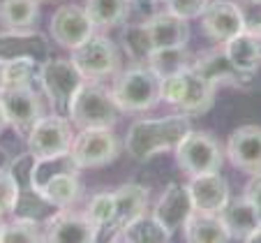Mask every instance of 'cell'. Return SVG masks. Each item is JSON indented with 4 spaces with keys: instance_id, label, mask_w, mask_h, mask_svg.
Wrapping results in <instances>:
<instances>
[{
    "instance_id": "obj_1",
    "label": "cell",
    "mask_w": 261,
    "mask_h": 243,
    "mask_svg": "<svg viewBox=\"0 0 261 243\" xmlns=\"http://www.w3.org/2000/svg\"><path fill=\"white\" fill-rule=\"evenodd\" d=\"M190 130V116L180 111L160 118H139L125 134V153L137 162H148L155 155L173 151Z\"/></svg>"
},
{
    "instance_id": "obj_2",
    "label": "cell",
    "mask_w": 261,
    "mask_h": 243,
    "mask_svg": "<svg viewBox=\"0 0 261 243\" xmlns=\"http://www.w3.org/2000/svg\"><path fill=\"white\" fill-rule=\"evenodd\" d=\"M76 172L79 167L74 164L69 153L58 155V158L33 160L30 190H35L49 206L67 208L81 197V181Z\"/></svg>"
},
{
    "instance_id": "obj_3",
    "label": "cell",
    "mask_w": 261,
    "mask_h": 243,
    "mask_svg": "<svg viewBox=\"0 0 261 243\" xmlns=\"http://www.w3.org/2000/svg\"><path fill=\"white\" fill-rule=\"evenodd\" d=\"M215 86L203 75H199L192 67V63L188 67L173 72V75L162 77V86H160L162 102L176 107L185 116L206 114L215 102Z\"/></svg>"
},
{
    "instance_id": "obj_4",
    "label": "cell",
    "mask_w": 261,
    "mask_h": 243,
    "mask_svg": "<svg viewBox=\"0 0 261 243\" xmlns=\"http://www.w3.org/2000/svg\"><path fill=\"white\" fill-rule=\"evenodd\" d=\"M123 109L118 107L111 88L99 81H84L67 107V118L76 130L86 128H114Z\"/></svg>"
},
{
    "instance_id": "obj_5",
    "label": "cell",
    "mask_w": 261,
    "mask_h": 243,
    "mask_svg": "<svg viewBox=\"0 0 261 243\" xmlns=\"http://www.w3.org/2000/svg\"><path fill=\"white\" fill-rule=\"evenodd\" d=\"M162 77L155 72L150 65L137 63L134 67L118 72L111 86L116 102L123 111L127 114H141V111H150L162 102Z\"/></svg>"
},
{
    "instance_id": "obj_6",
    "label": "cell",
    "mask_w": 261,
    "mask_h": 243,
    "mask_svg": "<svg viewBox=\"0 0 261 243\" xmlns=\"http://www.w3.org/2000/svg\"><path fill=\"white\" fill-rule=\"evenodd\" d=\"M81 75L72 58H51L40 63V75H37V86L40 93L46 98L49 107L56 114L67 116V107L72 102L74 93L84 84Z\"/></svg>"
},
{
    "instance_id": "obj_7",
    "label": "cell",
    "mask_w": 261,
    "mask_h": 243,
    "mask_svg": "<svg viewBox=\"0 0 261 243\" xmlns=\"http://www.w3.org/2000/svg\"><path fill=\"white\" fill-rule=\"evenodd\" d=\"M74 141V125L67 116L63 114H49L40 116L37 123L25 134V149L33 160L44 158H58V155L69 153Z\"/></svg>"
},
{
    "instance_id": "obj_8",
    "label": "cell",
    "mask_w": 261,
    "mask_h": 243,
    "mask_svg": "<svg viewBox=\"0 0 261 243\" xmlns=\"http://www.w3.org/2000/svg\"><path fill=\"white\" fill-rule=\"evenodd\" d=\"M173 153H176L178 167L188 176L220 172L222 162H224L222 144L208 132H199V130H190L180 139V144L173 149Z\"/></svg>"
},
{
    "instance_id": "obj_9",
    "label": "cell",
    "mask_w": 261,
    "mask_h": 243,
    "mask_svg": "<svg viewBox=\"0 0 261 243\" xmlns=\"http://www.w3.org/2000/svg\"><path fill=\"white\" fill-rule=\"evenodd\" d=\"M69 58L76 65L86 81H102L107 77L118 72L120 56L118 49L107 35L95 30L86 42H81L76 49L69 51Z\"/></svg>"
},
{
    "instance_id": "obj_10",
    "label": "cell",
    "mask_w": 261,
    "mask_h": 243,
    "mask_svg": "<svg viewBox=\"0 0 261 243\" xmlns=\"http://www.w3.org/2000/svg\"><path fill=\"white\" fill-rule=\"evenodd\" d=\"M120 153V144L111 128H86L74 134L72 155L74 164L79 169H95L111 164Z\"/></svg>"
},
{
    "instance_id": "obj_11",
    "label": "cell",
    "mask_w": 261,
    "mask_h": 243,
    "mask_svg": "<svg viewBox=\"0 0 261 243\" xmlns=\"http://www.w3.org/2000/svg\"><path fill=\"white\" fill-rule=\"evenodd\" d=\"M0 102H3V109H5L7 125L21 134H28V130L37 123V118L44 116L42 93L35 86L5 88L0 93Z\"/></svg>"
},
{
    "instance_id": "obj_12",
    "label": "cell",
    "mask_w": 261,
    "mask_h": 243,
    "mask_svg": "<svg viewBox=\"0 0 261 243\" xmlns=\"http://www.w3.org/2000/svg\"><path fill=\"white\" fill-rule=\"evenodd\" d=\"M95 33L93 21L88 19L84 7L79 5H63L54 12L49 21V35L51 40L56 42L58 46L72 51L86 42L90 35Z\"/></svg>"
},
{
    "instance_id": "obj_13",
    "label": "cell",
    "mask_w": 261,
    "mask_h": 243,
    "mask_svg": "<svg viewBox=\"0 0 261 243\" xmlns=\"http://www.w3.org/2000/svg\"><path fill=\"white\" fill-rule=\"evenodd\" d=\"M97 234L84 213H72L67 208H58L44 223V241L51 243H93Z\"/></svg>"
},
{
    "instance_id": "obj_14",
    "label": "cell",
    "mask_w": 261,
    "mask_h": 243,
    "mask_svg": "<svg viewBox=\"0 0 261 243\" xmlns=\"http://www.w3.org/2000/svg\"><path fill=\"white\" fill-rule=\"evenodd\" d=\"M192 213L194 204L192 197H190V188L185 183H169L153 208V215L169 234L185 227V223Z\"/></svg>"
},
{
    "instance_id": "obj_15",
    "label": "cell",
    "mask_w": 261,
    "mask_h": 243,
    "mask_svg": "<svg viewBox=\"0 0 261 243\" xmlns=\"http://www.w3.org/2000/svg\"><path fill=\"white\" fill-rule=\"evenodd\" d=\"M227 158L245 174L261 172V125H241L229 134Z\"/></svg>"
},
{
    "instance_id": "obj_16",
    "label": "cell",
    "mask_w": 261,
    "mask_h": 243,
    "mask_svg": "<svg viewBox=\"0 0 261 243\" xmlns=\"http://www.w3.org/2000/svg\"><path fill=\"white\" fill-rule=\"evenodd\" d=\"M201 28L215 42L224 44L227 40H231L233 35L245 30L238 3H233V0H211L201 14Z\"/></svg>"
},
{
    "instance_id": "obj_17",
    "label": "cell",
    "mask_w": 261,
    "mask_h": 243,
    "mask_svg": "<svg viewBox=\"0 0 261 243\" xmlns=\"http://www.w3.org/2000/svg\"><path fill=\"white\" fill-rule=\"evenodd\" d=\"M190 197H192L194 211H206V213H220L231 199L229 183L220 172H208L190 176Z\"/></svg>"
},
{
    "instance_id": "obj_18",
    "label": "cell",
    "mask_w": 261,
    "mask_h": 243,
    "mask_svg": "<svg viewBox=\"0 0 261 243\" xmlns=\"http://www.w3.org/2000/svg\"><path fill=\"white\" fill-rule=\"evenodd\" d=\"M192 67L197 69L199 75L206 77L215 88H220V86H224V84L236 86V88H245V86H250L252 75H245V72H241V69L233 67V63L227 58L224 49H213V51L201 54L197 60H192Z\"/></svg>"
},
{
    "instance_id": "obj_19",
    "label": "cell",
    "mask_w": 261,
    "mask_h": 243,
    "mask_svg": "<svg viewBox=\"0 0 261 243\" xmlns=\"http://www.w3.org/2000/svg\"><path fill=\"white\" fill-rule=\"evenodd\" d=\"M148 35L153 42V51L158 49H180L190 42L188 19L173 14V12H158L146 21Z\"/></svg>"
},
{
    "instance_id": "obj_20",
    "label": "cell",
    "mask_w": 261,
    "mask_h": 243,
    "mask_svg": "<svg viewBox=\"0 0 261 243\" xmlns=\"http://www.w3.org/2000/svg\"><path fill=\"white\" fill-rule=\"evenodd\" d=\"M114 202H116V215L111 229H123L127 227L132 220L146 213L148 208V188L141 183H125L114 190Z\"/></svg>"
},
{
    "instance_id": "obj_21",
    "label": "cell",
    "mask_w": 261,
    "mask_h": 243,
    "mask_svg": "<svg viewBox=\"0 0 261 243\" xmlns=\"http://www.w3.org/2000/svg\"><path fill=\"white\" fill-rule=\"evenodd\" d=\"M224 54L236 69L245 75H254L261 67V37L250 30H241L231 40L224 42Z\"/></svg>"
},
{
    "instance_id": "obj_22",
    "label": "cell",
    "mask_w": 261,
    "mask_h": 243,
    "mask_svg": "<svg viewBox=\"0 0 261 243\" xmlns=\"http://www.w3.org/2000/svg\"><path fill=\"white\" fill-rule=\"evenodd\" d=\"M185 241L190 243H227L231 241V232L227 229L220 213H206V211H194L188 218L185 227Z\"/></svg>"
},
{
    "instance_id": "obj_23",
    "label": "cell",
    "mask_w": 261,
    "mask_h": 243,
    "mask_svg": "<svg viewBox=\"0 0 261 243\" xmlns=\"http://www.w3.org/2000/svg\"><path fill=\"white\" fill-rule=\"evenodd\" d=\"M220 215H222V220H224V225H227V229L231 232V238H243V241L261 225L259 208L247 197L229 199L227 206L220 211Z\"/></svg>"
},
{
    "instance_id": "obj_24",
    "label": "cell",
    "mask_w": 261,
    "mask_h": 243,
    "mask_svg": "<svg viewBox=\"0 0 261 243\" xmlns=\"http://www.w3.org/2000/svg\"><path fill=\"white\" fill-rule=\"evenodd\" d=\"M46 54L44 37L40 33L30 30H5L0 33V58L10 60L16 56H33L40 60V56Z\"/></svg>"
},
{
    "instance_id": "obj_25",
    "label": "cell",
    "mask_w": 261,
    "mask_h": 243,
    "mask_svg": "<svg viewBox=\"0 0 261 243\" xmlns=\"http://www.w3.org/2000/svg\"><path fill=\"white\" fill-rule=\"evenodd\" d=\"M132 0H86V14L93 21L95 30H111L125 26Z\"/></svg>"
},
{
    "instance_id": "obj_26",
    "label": "cell",
    "mask_w": 261,
    "mask_h": 243,
    "mask_svg": "<svg viewBox=\"0 0 261 243\" xmlns=\"http://www.w3.org/2000/svg\"><path fill=\"white\" fill-rule=\"evenodd\" d=\"M114 241H127V243H164L171 238V234L160 225L155 215H139L137 220L127 225V227L118 229L114 234Z\"/></svg>"
},
{
    "instance_id": "obj_27",
    "label": "cell",
    "mask_w": 261,
    "mask_h": 243,
    "mask_svg": "<svg viewBox=\"0 0 261 243\" xmlns=\"http://www.w3.org/2000/svg\"><path fill=\"white\" fill-rule=\"evenodd\" d=\"M40 19V0H0V23L7 30H30Z\"/></svg>"
},
{
    "instance_id": "obj_28",
    "label": "cell",
    "mask_w": 261,
    "mask_h": 243,
    "mask_svg": "<svg viewBox=\"0 0 261 243\" xmlns=\"http://www.w3.org/2000/svg\"><path fill=\"white\" fill-rule=\"evenodd\" d=\"M40 75V60L33 56H16L5 60V88L35 86Z\"/></svg>"
},
{
    "instance_id": "obj_29",
    "label": "cell",
    "mask_w": 261,
    "mask_h": 243,
    "mask_svg": "<svg viewBox=\"0 0 261 243\" xmlns=\"http://www.w3.org/2000/svg\"><path fill=\"white\" fill-rule=\"evenodd\" d=\"M123 49L134 63H148L150 54H153V42L148 35L146 21L143 23H129L123 28Z\"/></svg>"
},
{
    "instance_id": "obj_30",
    "label": "cell",
    "mask_w": 261,
    "mask_h": 243,
    "mask_svg": "<svg viewBox=\"0 0 261 243\" xmlns=\"http://www.w3.org/2000/svg\"><path fill=\"white\" fill-rule=\"evenodd\" d=\"M37 241H44V232H42V225L35 218H30V215L5 223L3 238H0V243H37Z\"/></svg>"
},
{
    "instance_id": "obj_31",
    "label": "cell",
    "mask_w": 261,
    "mask_h": 243,
    "mask_svg": "<svg viewBox=\"0 0 261 243\" xmlns=\"http://www.w3.org/2000/svg\"><path fill=\"white\" fill-rule=\"evenodd\" d=\"M84 215L93 223V227L97 229V232L104 227H111L114 215H116L114 192H95L93 197H90V202L86 204Z\"/></svg>"
},
{
    "instance_id": "obj_32",
    "label": "cell",
    "mask_w": 261,
    "mask_h": 243,
    "mask_svg": "<svg viewBox=\"0 0 261 243\" xmlns=\"http://www.w3.org/2000/svg\"><path fill=\"white\" fill-rule=\"evenodd\" d=\"M190 63H192V60H190L185 46H180V49H158L150 54V58H148V65H150L160 77L173 75L178 69L188 67Z\"/></svg>"
},
{
    "instance_id": "obj_33",
    "label": "cell",
    "mask_w": 261,
    "mask_h": 243,
    "mask_svg": "<svg viewBox=\"0 0 261 243\" xmlns=\"http://www.w3.org/2000/svg\"><path fill=\"white\" fill-rule=\"evenodd\" d=\"M19 181L10 167H0V215L14 213L19 206Z\"/></svg>"
},
{
    "instance_id": "obj_34",
    "label": "cell",
    "mask_w": 261,
    "mask_h": 243,
    "mask_svg": "<svg viewBox=\"0 0 261 243\" xmlns=\"http://www.w3.org/2000/svg\"><path fill=\"white\" fill-rule=\"evenodd\" d=\"M208 3L211 0H164V5H167L169 12H173V14L182 16V19H188V21L201 16Z\"/></svg>"
},
{
    "instance_id": "obj_35",
    "label": "cell",
    "mask_w": 261,
    "mask_h": 243,
    "mask_svg": "<svg viewBox=\"0 0 261 243\" xmlns=\"http://www.w3.org/2000/svg\"><path fill=\"white\" fill-rule=\"evenodd\" d=\"M238 7H241L245 30L261 37V0H241Z\"/></svg>"
},
{
    "instance_id": "obj_36",
    "label": "cell",
    "mask_w": 261,
    "mask_h": 243,
    "mask_svg": "<svg viewBox=\"0 0 261 243\" xmlns=\"http://www.w3.org/2000/svg\"><path fill=\"white\" fill-rule=\"evenodd\" d=\"M245 197L261 211V172L252 174V179L245 183Z\"/></svg>"
},
{
    "instance_id": "obj_37",
    "label": "cell",
    "mask_w": 261,
    "mask_h": 243,
    "mask_svg": "<svg viewBox=\"0 0 261 243\" xmlns=\"http://www.w3.org/2000/svg\"><path fill=\"white\" fill-rule=\"evenodd\" d=\"M5 90V60L0 58V93Z\"/></svg>"
},
{
    "instance_id": "obj_38",
    "label": "cell",
    "mask_w": 261,
    "mask_h": 243,
    "mask_svg": "<svg viewBox=\"0 0 261 243\" xmlns=\"http://www.w3.org/2000/svg\"><path fill=\"white\" fill-rule=\"evenodd\" d=\"M245 241H250V243H256V241H261V225H259V227L254 229V232L250 234V236L245 238Z\"/></svg>"
},
{
    "instance_id": "obj_39",
    "label": "cell",
    "mask_w": 261,
    "mask_h": 243,
    "mask_svg": "<svg viewBox=\"0 0 261 243\" xmlns=\"http://www.w3.org/2000/svg\"><path fill=\"white\" fill-rule=\"evenodd\" d=\"M5 128H10V125H7L5 109H3V102H0V132H3V130H5Z\"/></svg>"
},
{
    "instance_id": "obj_40",
    "label": "cell",
    "mask_w": 261,
    "mask_h": 243,
    "mask_svg": "<svg viewBox=\"0 0 261 243\" xmlns=\"http://www.w3.org/2000/svg\"><path fill=\"white\" fill-rule=\"evenodd\" d=\"M158 0H132V5H141V7H150V5H155Z\"/></svg>"
},
{
    "instance_id": "obj_41",
    "label": "cell",
    "mask_w": 261,
    "mask_h": 243,
    "mask_svg": "<svg viewBox=\"0 0 261 243\" xmlns=\"http://www.w3.org/2000/svg\"><path fill=\"white\" fill-rule=\"evenodd\" d=\"M3 227H5V220H3V215H0V238H3Z\"/></svg>"
},
{
    "instance_id": "obj_42",
    "label": "cell",
    "mask_w": 261,
    "mask_h": 243,
    "mask_svg": "<svg viewBox=\"0 0 261 243\" xmlns=\"http://www.w3.org/2000/svg\"><path fill=\"white\" fill-rule=\"evenodd\" d=\"M40 3H44V0H40Z\"/></svg>"
},
{
    "instance_id": "obj_43",
    "label": "cell",
    "mask_w": 261,
    "mask_h": 243,
    "mask_svg": "<svg viewBox=\"0 0 261 243\" xmlns=\"http://www.w3.org/2000/svg\"><path fill=\"white\" fill-rule=\"evenodd\" d=\"M259 213H261V211H259Z\"/></svg>"
}]
</instances>
